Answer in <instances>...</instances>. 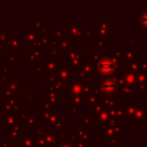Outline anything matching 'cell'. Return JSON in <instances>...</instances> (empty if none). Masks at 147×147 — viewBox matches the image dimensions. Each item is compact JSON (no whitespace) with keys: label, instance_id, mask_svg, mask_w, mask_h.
I'll use <instances>...</instances> for the list:
<instances>
[{"label":"cell","instance_id":"cell-1","mask_svg":"<svg viewBox=\"0 0 147 147\" xmlns=\"http://www.w3.org/2000/svg\"><path fill=\"white\" fill-rule=\"evenodd\" d=\"M111 69H113V65H111V62L109 60H103L100 63V70H102L103 72H108Z\"/></svg>","mask_w":147,"mask_h":147}]
</instances>
